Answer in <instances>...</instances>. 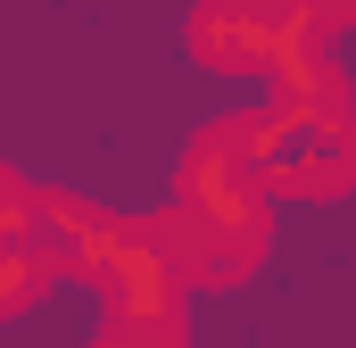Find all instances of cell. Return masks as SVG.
<instances>
[{"label": "cell", "instance_id": "6da1fadb", "mask_svg": "<svg viewBox=\"0 0 356 348\" xmlns=\"http://www.w3.org/2000/svg\"><path fill=\"white\" fill-rule=\"evenodd\" d=\"M332 33L307 0H199L191 8V58L216 75H282L298 58H315Z\"/></svg>", "mask_w": 356, "mask_h": 348}, {"label": "cell", "instance_id": "7a4b0ae2", "mask_svg": "<svg viewBox=\"0 0 356 348\" xmlns=\"http://www.w3.org/2000/svg\"><path fill=\"white\" fill-rule=\"evenodd\" d=\"M75 274L99 282L108 315H182V290H191V274H182V258L166 249L158 216H141V224L99 216L83 232V249H75Z\"/></svg>", "mask_w": 356, "mask_h": 348}, {"label": "cell", "instance_id": "3957f363", "mask_svg": "<svg viewBox=\"0 0 356 348\" xmlns=\"http://www.w3.org/2000/svg\"><path fill=\"white\" fill-rule=\"evenodd\" d=\"M257 174H266V191H282V199H340L356 182V116L340 108V116L290 125L266 158H257Z\"/></svg>", "mask_w": 356, "mask_h": 348}, {"label": "cell", "instance_id": "277c9868", "mask_svg": "<svg viewBox=\"0 0 356 348\" xmlns=\"http://www.w3.org/2000/svg\"><path fill=\"white\" fill-rule=\"evenodd\" d=\"M91 348H182V315H108Z\"/></svg>", "mask_w": 356, "mask_h": 348}, {"label": "cell", "instance_id": "5b68a950", "mask_svg": "<svg viewBox=\"0 0 356 348\" xmlns=\"http://www.w3.org/2000/svg\"><path fill=\"white\" fill-rule=\"evenodd\" d=\"M315 17H323V33H340V25H356V0H307Z\"/></svg>", "mask_w": 356, "mask_h": 348}]
</instances>
